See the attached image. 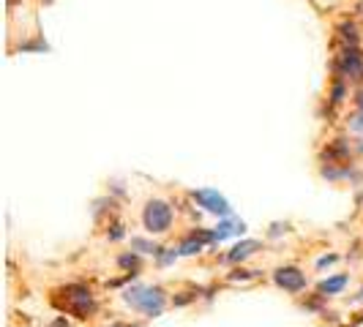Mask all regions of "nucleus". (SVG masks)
<instances>
[{"label": "nucleus", "mask_w": 363, "mask_h": 327, "mask_svg": "<svg viewBox=\"0 0 363 327\" xmlns=\"http://www.w3.org/2000/svg\"><path fill=\"white\" fill-rule=\"evenodd\" d=\"M123 303L131 311L153 319V316H162L167 309V292L162 287H131L123 292Z\"/></svg>", "instance_id": "f257e3e1"}, {"label": "nucleus", "mask_w": 363, "mask_h": 327, "mask_svg": "<svg viewBox=\"0 0 363 327\" xmlns=\"http://www.w3.org/2000/svg\"><path fill=\"white\" fill-rule=\"evenodd\" d=\"M60 292H63V300H57V306L63 311H69V314H74L77 319H91L93 314L99 311L91 287H85V284H66Z\"/></svg>", "instance_id": "f03ea898"}, {"label": "nucleus", "mask_w": 363, "mask_h": 327, "mask_svg": "<svg viewBox=\"0 0 363 327\" xmlns=\"http://www.w3.org/2000/svg\"><path fill=\"white\" fill-rule=\"evenodd\" d=\"M172 221H175V213H172V205L164 200H150L143 210V226H145L150 235H164L172 229Z\"/></svg>", "instance_id": "7ed1b4c3"}, {"label": "nucleus", "mask_w": 363, "mask_h": 327, "mask_svg": "<svg viewBox=\"0 0 363 327\" xmlns=\"http://www.w3.org/2000/svg\"><path fill=\"white\" fill-rule=\"evenodd\" d=\"M273 284L279 289L290 292V294H298V292H303L309 287V278H306V272L301 270V268L287 265V268H279V270L273 272Z\"/></svg>", "instance_id": "20e7f679"}, {"label": "nucleus", "mask_w": 363, "mask_h": 327, "mask_svg": "<svg viewBox=\"0 0 363 327\" xmlns=\"http://www.w3.org/2000/svg\"><path fill=\"white\" fill-rule=\"evenodd\" d=\"M194 202H200L205 210H211V213H216V216H230V202L224 200L218 191H211V188H202V191H194L191 194Z\"/></svg>", "instance_id": "39448f33"}, {"label": "nucleus", "mask_w": 363, "mask_h": 327, "mask_svg": "<svg viewBox=\"0 0 363 327\" xmlns=\"http://www.w3.org/2000/svg\"><path fill=\"white\" fill-rule=\"evenodd\" d=\"M350 284V275H333V278H325V281H320L317 284V294L320 297H336V294H342L345 287Z\"/></svg>", "instance_id": "423d86ee"}, {"label": "nucleus", "mask_w": 363, "mask_h": 327, "mask_svg": "<svg viewBox=\"0 0 363 327\" xmlns=\"http://www.w3.org/2000/svg\"><path fill=\"white\" fill-rule=\"evenodd\" d=\"M259 248H262V243H257V240H243V243H238L235 248L224 256V262H233V265H238V262H243V259L255 256Z\"/></svg>", "instance_id": "0eeeda50"}, {"label": "nucleus", "mask_w": 363, "mask_h": 327, "mask_svg": "<svg viewBox=\"0 0 363 327\" xmlns=\"http://www.w3.org/2000/svg\"><path fill=\"white\" fill-rule=\"evenodd\" d=\"M342 69H345V74H350L352 79H361V74H363L361 52H345V57H342Z\"/></svg>", "instance_id": "6e6552de"}, {"label": "nucleus", "mask_w": 363, "mask_h": 327, "mask_svg": "<svg viewBox=\"0 0 363 327\" xmlns=\"http://www.w3.org/2000/svg\"><path fill=\"white\" fill-rule=\"evenodd\" d=\"M243 229H246V226H243L240 221L227 218L221 226H216V229H213V243H216V240H224V237H230V235H243Z\"/></svg>", "instance_id": "1a4fd4ad"}, {"label": "nucleus", "mask_w": 363, "mask_h": 327, "mask_svg": "<svg viewBox=\"0 0 363 327\" xmlns=\"http://www.w3.org/2000/svg\"><path fill=\"white\" fill-rule=\"evenodd\" d=\"M118 265H121L123 270L131 272V275H134V272L143 268V262H140V256H137V254H123L121 259H118Z\"/></svg>", "instance_id": "9d476101"}, {"label": "nucleus", "mask_w": 363, "mask_h": 327, "mask_svg": "<svg viewBox=\"0 0 363 327\" xmlns=\"http://www.w3.org/2000/svg\"><path fill=\"white\" fill-rule=\"evenodd\" d=\"M131 248H140L143 254H159L162 251L156 243H147V240H131Z\"/></svg>", "instance_id": "9b49d317"}, {"label": "nucleus", "mask_w": 363, "mask_h": 327, "mask_svg": "<svg viewBox=\"0 0 363 327\" xmlns=\"http://www.w3.org/2000/svg\"><path fill=\"white\" fill-rule=\"evenodd\" d=\"M257 270H235L230 275V281H246V278H255Z\"/></svg>", "instance_id": "f8f14e48"}, {"label": "nucleus", "mask_w": 363, "mask_h": 327, "mask_svg": "<svg viewBox=\"0 0 363 327\" xmlns=\"http://www.w3.org/2000/svg\"><path fill=\"white\" fill-rule=\"evenodd\" d=\"M342 96H345V88H342V82H336V85H333V101L339 104V101H342Z\"/></svg>", "instance_id": "ddd939ff"}, {"label": "nucleus", "mask_w": 363, "mask_h": 327, "mask_svg": "<svg viewBox=\"0 0 363 327\" xmlns=\"http://www.w3.org/2000/svg\"><path fill=\"white\" fill-rule=\"evenodd\" d=\"M336 259H339V256H336V254L323 256V259H320V262H317V268H325V265H333V262H336Z\"/></svg>", "instance_id": "4468645a"}, {"label": "nucleus", "mask_w": 363, "mask_h": 327, "mask_svg": "<svg viewBox=\"0 0 363 327\" xmlns=\"http://www.w3.org/2000/svg\"><path fill=\"white\" fill-rule=\"evenodd\" d=\"M104 327H145V325H140V322H112V325H104Z\"/></svg>", "instance_id": "2eb2a0df"}, {"label": "nucleus", "mask_w": 363, "mask_h": 327, "mask_svg": "<svg viewBox=\"0 0 363 327\" xmlns=\"http://www.w3.org/2000/svg\"><path fill=\"white\" fill-rule=\"evenodd\" d=\"M352 300H355V303H363V287H361V289H358V294H355Z\"/></svg>", "instance_id": "dca6fc26"}, {"label": "nucleus", "mask_w": 363, "mask_h": 327, "mask_svg": "<svg viewBox=\"0 0 363 327\" xmlns=\"http://www.w3.org/2000/svg\"><path fill=\"white\" fill-rule=\"evenodd\" d=\"M358 107H361V109H363V91H361V93H358Z\"/></svg>", "instance_id": "f3484780"}]
</instances>
